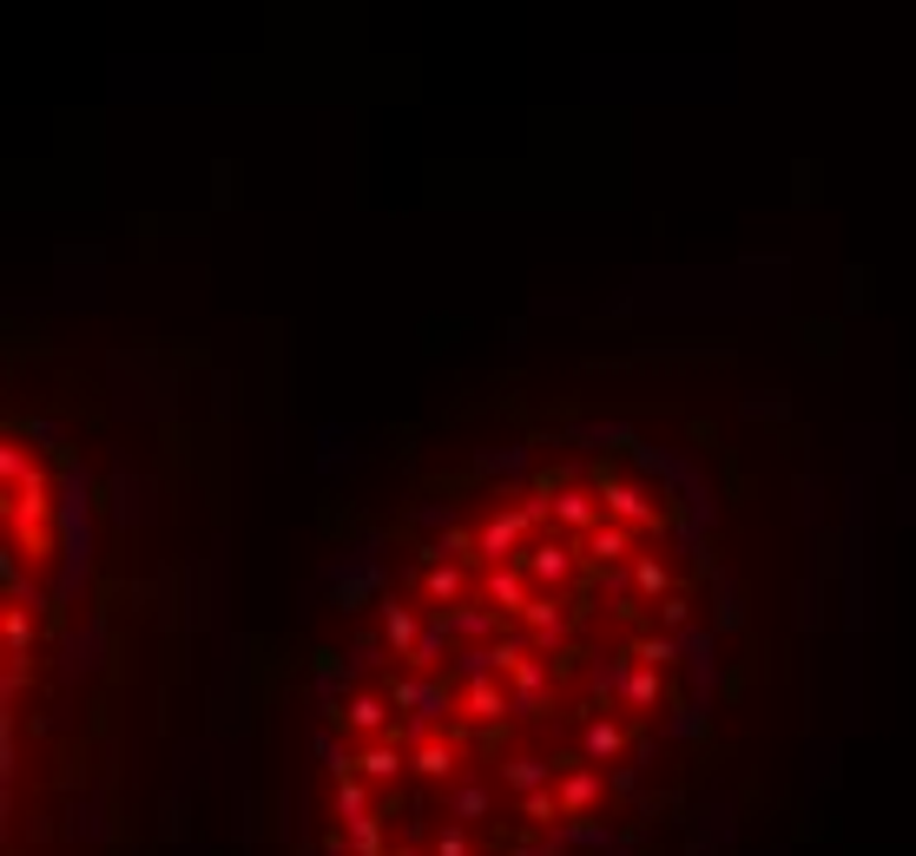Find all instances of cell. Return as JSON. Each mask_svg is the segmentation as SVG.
Returning a JSON list of instances; mask_svg holds the SVG:
<instances>
[{"instance_id": "603a6c76", "label": "cell", "mask_w": 916, "mask_h": 856, "mask_svg": "<svg viewBox=\"0 0 916 856\" xmlns=\"http://www.w3.org/2000/svg\"><path fill=\"white\" fill-rule=\"evenodd\" d=\"M680 659V640L673 633H653V640H640V666H653V672H666Z\"/></svg>"}, {"instance_id": "8fae6325", "label": "cell", "mask_w": 916, "mask_h": 856, "mask_svg": "<svg viewBox=\"0 0 916 856\" xmlns=\"http://www.w3.org/2000/svg\"><path fill=\"white\" fill-rule=\"evenodd\" d=\"M594 798H600V778L587 771V758H574V771L561 778V811H567V818H581Z\"/></svg>"}, {"instance_id": "484cf974", "label": "cell", "mask_w": 916, "mask_h": 856, "mask_svg": "<svg viewBox=\"0 0 916 856\" xmlns=\"http://www.w3.org/2000/svg\"><path fill=\"white\" fill-rule=\"evenodd\" d=\"M350 851H356V856H383V831H376V818L350 824Z\"/></svg>"}, {"instance_id": "ac0fdd59", "label": "cell", "mask_w": 916, "mask_h": 856, "mask_svg": "<svg viewBox=\"0 0 916 856\" xmlns=\"http://www.w3.org/2000/svg\"><path fill=\"white\" fill-rule=\"evenodd\" d=\"M620 699H627L633 712H647V705H660V672H653V666H640V672H627V679H620Z\"/></svg>"}, {"instance_id": "52a82bcc", "label": "cell", "mask_w": 916, "mask_h": 856, "mask_svg": "<svg viewBox=\"0 0 916 856\" xmlns=\"http://www.w3.org/2000/svg\"><path fill=\"white\" fill-rule=\"evenodd\" d=\"M462 712H468L475 725H501V719L515 712V699L501 692V679H475V686L462 692Z\"/></svg>"}, {"instance_id": "8992f818", "label": "cell", "mask_w": 916, "mask_h": 856, "mask_svg": "<svg viewBox=\"0 0 916 856\" xmlns=\"http://www.w3.org/2000/svg\"><path fill=\"white\" fill-rule=\"evenodd\" d=\"M416 640H422V626H416V607H402V600H383V646H389L396 659H416Z\"/></svg>"}, {"instance_id": "ba28073f", "label": "cell", "mask_w": 916, "mask_h": 856, "mask_svg": "<svg viewBox=\"0 0 916 856\" xmlns=\"http://www.w3.org/2000/svg\"><path fill=\"white\" fill-rule=\"evenodd\" d=\"M620 752H627V732H620L614 719H587V725H581V758H587V765H614Z\"/></svg>"}, {"instance_id": "ffe728a7", "label": "cell", "mask_w": 916, "mask_h": 856, "mask_svg": "<svg viewBox=\"0 0 916 856\" xmlns=\"http://www.w3.org/2000/svg\"><path fill=\"white\" fill-rule=\"evenodd\" d=\"M515 811H521L528 824H554V818H567V811H561V791H528V798H515Z\"/></svg>"}, {"instance_id": "277c9868", "label": "cell", "mask_w": 916, "mask_h": 856, "mask_svg": "<svg viewBox=\"0 0 916 856\" xmlns=\"http://www.w3.org/2000/svg\"><path fill=\"white\" fill-rule=\"evenodd\" d=\"M389 705H409L416 712V725H429V719H442L449 712V686H429V679H389Z\"/></svg>"}, {"instance_id": "83f0119b", "label": "cell", "mask_w": 916, "mask_h": 856, "mask_svg": "<svg viewBox=\"0 0 916 856\" xmlns=\"http://www.w3.org/2000/svg\"><path fill=\"white\" fill-rule=\"evenodd\" d=\"M435 856H468V837H462V831H455V824H449V831H442V837H435Z\"/></svg>"}, {"instance_id": "9a60e30c", "label": "cell", "mask_w": 916, "mask_h": 856, "mask_svg": "<svg viewBox=\"0 0 916 856\" xmlns=\"http://www.w3.org/2000/svg\"><path fill=\"white\" fill-rule=\"evenodd\" d=\"M462 587H468V580H462V567H429V580H422V593H429V600H435L442 613L468 607V600H462Z\"/></svg>"}, {"instance_id": "3957f363", "label": "cell", "mask_w": 916, "mask_h": 856, "mask_svg": "<svg viewBox=\"0 0 916 856\" xmlns=\"http://www.w3.org/2000/svg\"><path fill=\"white\" fill-rule=\"evenodd\" d=\"M600 508L614 514V527H660V508L633 481H600Z\"/></svg>"}, {"instance_id": "4fadbf2b", "label": "cell", "mask_w": 916, "mask_h": 856, "mask_svg": "<svg viewBox=\"0 0 916 856\" xmlns=\"http://www.w3.org/2000/svg\"><path fill=\"white\" fill-rule=\"evenodd\" d=\"M449 626H455V640H488V633L501 626V613H495L488 600H468V607L449 613Z\"/></svg>"}, {"instance_id": "30bf717a", "label": "cell", "mask_w": 916, "mask_h": 856, "mask_svg": "<svg viewBox=\"0 0 916 856\" xmlns=\"http://www.w3.org/2000/svg\"><path fill=\"white\" fill-rule=\"evenodd\" d=\"M501 785H508L515 798H528V791H548V785H554V765L521 752V758H508V765H501Z\"/></svg>"}, {"instance_id": "d4e9b609", "label": "cell", "mask_w": 916, "mask_h": 856, "mask_svg": "<svg viewBox=\"0 0 916 856\" xmlns=\"http://www.w3.org/2000/svg\"><path fill=\"white\" fill-rule=\"evenodd\" d=\"M409 765H416L422 778H449V771H455V752H449V745H422Z\"/></svg>"}, {"instance_id": "e0dca14e", "label": "cell", "mask_w": 916, "mask_h": 856, "mask_svg": "<svg viewBox=\"0 0 916 856\" xmlns=\"http://www.w3.org/2000/svg\"><path fill=\"white\" fill-rule=\"evenodd\" d=\"M633 593H640V600H673V574H666V560H640V567H633Z\"/></svg>"}, {"instance_id": "5bb4252c", "label": "cell", "mask_w": 916, "mask_h": 856, "mask_svg": "<svg viewBox=\"0 0 916 856\" xmlns=\"http://www.w3.org/2000/svg\"><path fill=\"white\" fill-rule=\"evenodd\" d=\"M330 719H343L350 732H383V725H389V699L363 692V699H350V705H343V712H330Z\"/></svg>"}, {"instance_id": "7402d4cb", "label": "cell", "mask_w": 916, "mask_h": 856, "mask_svg": "<svg viewBox=\"0 0 916 856\" xmlns=\"http://www.w3.org/2000/svg\"><path fill=\"white\" fill-rule=\"evenodd\" d=\"M356 771H363V778H396V771H402V752H396V745H369V752L356 758Z\"/></svg>"}, {"instance_id": "cb8c5ba5", "label": "cell", "mask_w": 916, "mask_h": 856, "mask_svg": "<svg viewBox=\"0 0 916 856\" xmlns=\"http://www.w3.org/2000/svg\"><path fill=\"white\" fill-rule=\"evenodd\" d=\"M482 811H488V791H482V785H462V791L449 798V818H455V824H475Z\"/></svg>"}, {"instance_id": "44dd1931", "label": "cell", "mask_w": 916, "mask_h": 856, "mask_svg": "<svg viewBox=\"0 0 916 856\" xmlns=\"http://www.w3.org/2000/svg\"><path fill=\"white\" fill-rule=\"evenodd\" d=\"M455 672L475 686V679H501L495 672V646H468V653H455Z\"/></svg>"}, {"instance_id": "2e32d148", "label": "cell", "mask_w": 916, "mask_h": 856, "mask_svg": "<svg viewBox=\"0 0 916 856\" xmlns=\"http://www.w3.org/2000/svg\"><path fill=\"white\" fill-rule=\"evenodd\" d=\"M449 640H455L449 613H442V620H429V626H422V640H416V659H409V666H416V672H429V666L442 659V646H449Z\"/></svg>"}, {"instance_id": "9c48e42d", "label": "cell", "mask_w": 916, "mask_h": 856, "mask_svg": "<svg viewBox=\"0 0 916 856\" xmlns=\"http://www.w3.org/2000/svg\"><path fill=\"white\" fill-rule=\"evenodd\" d=\"M482 593H488V607H495V613H528V600H534V593H528V580H521L515 567H488V587H482Z\"/></svg>"}, {"instance_id": "6da1fadb", "label": "cell", "mask_w": 916, "mask_h": 856, "mask_svg": "<svg viewBox=\"0 0 916 856\" xmlns=\"http://www.w3.org/2000/svg\"><path fill=\"white\" fill-rule=\"evenodd\" d=\"M541 521H554V501H541V494H528V501H521L515 514H495V521L482 527V560H488V567L515 560L521 534H528V527H541Z\"/></svg>"}, {"instance_id": "7a4b0ae2", "label": "cell", "mask_w": 916, "mask_h": 856, "mask_svg": "<svg viewBox=\"0 0 916 856\" xmlns=\"http://www.w3.org/2000/svg\"><path fill=\"white\" fill-rule=\"evenodd\" d=\"M521 567H528L541 587L561 593V587L574 580V567H581V541H574V534H548V541H534V547L521 554Z\"/></svg>"}, {"instance_id": "7c38bea8", "label": "cell", "mask_w": 916, "mask_h": 856, "mask_svg": "<svg viewBox=\"0 0 916 856\" xmlns=\"http://www.w3.org/2000/svg\"><path fill=\"white\" fill-rule=\"evenodd\" d=\"M581 554L594 560V567H614V560H627V527H614V521H600L587 541H581Z\"/></svg>"}, {"instance_id": "5b68a950", "label": "cell", "mask_w": 916, "mask_h": 856, "mask_svg": "<svg viewBox=\"0 0 916 856\" xmlns=\"http://www.w3.org/2000/svg\"><path fill=\"white\" fill-rule=\"evenodd\" d=\"M600 514H607V508H600L587 488H561V494H554V527H567L574 541H587V534L600 527Z\"/></svg>"}, {"instance_id": "d6986e66", "label": "cell", "mask_w": 916, "mask_h": 856, "mask_svg": "<svg viewBox=\"0 0 916 856\" xmlns=\"http://www.w3.org/2000/svg\"><path fill=\"white\" fill-rule=\"evenodd\" d=\"M336 818H343V831L369 818V791H363V778H336Z\"/></svg>"}, {"instance_id": "4316f807", "label": "cell", "mask_w": 916, "mask_h": 856, "mask_svg": "<svg viewBox=\"0 0 916 856\" xmlns=\"http://www.w3.org/2000/svg\"><path fill=\"white\" fill-rule=\"evenodd\" d=\"M660 620H666V633H680V626L693 620V607H686V600L673 593V600H660Z\"/></svg>"}]
</instances>
